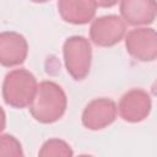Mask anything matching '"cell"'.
I'll list each match as a JSON object with an SVG mask.
<instances>
[{
	"instance_id": "obj_1",
	"label": "cell",
	"mask_w": 157,
	"mask_h": 157,
	"mask_svg": "<svg viewBox=\"0 0 157 157\" xmlns=\"http://www.w3.org/2000/svg\"><path fill=\"white\" fill-rule=\"evenodd\" d=\"M67 97L61 86L54 81H42L37 86L33 101L28 105L33 119L40 124H52L63 118Z\"/></svg>"
},
{
	"instance_id": "obj_2",
	"label": "cell",
	"mask_w": 157,
	"mask_h": 157,
	"mask_svg": "<svg viewBox=\"0 0 157 157\" xmlns=\"http://www.w3.org/2000/svg\"><path fill=\"white\" fill-rule=\"evenodd\" d=\"M36 76L26 69H15L6 74L2 82V98L12 108H27L37 91Z\"/></svg>"
},
{
	"instance_id": "obj_3",
	"label": "cell",
	"mask_w": 157,
	"mask_h": 157,
	"mask_svg": "<svg viewBox=\"0 0 157 157\" xmlns=\"http://www.w3.org/2000/svg\"><path fill=\"white\" fill-rule=\"evenodd\" d=\"M63 56L66 71L76 80H85L91 70L92 47L87 38L82 36H71L65 39L63 45Z\"/></svg>"
},
{
	"instance_id": "obj_4",
	"label": "cell",
	"mask_w": 157,
	"mask_h": 157,
	"mask_svg": "<svg viewBox=\"0 0 157 157\" xmlns=\"http://www.w3.org/2000/svg\"><path fill=\"white\" fill-rule=\"evenodd\" d=\"M126 34V25L118 15H105L92 21L90 39L97 47H113L121 42Z\"/></svg>"
},
{
	"instance_id": "obj_5",
	"label": "cell",
	"mask_w": 157,
	"mask_h": 157,
	"mask_svg": "<svg viewBox=\"0 0 157 157\" xmlns=\"http://www.w3.org/2000/svg\"><path fill=\"white\" fill-rule=\"evenodd\" d=\"M126 52L139 61H155L157 58V34L151 27H140L125 34Z\"/></svg>"
},
{
	"instance_id": "obj_6",
	"label": "cell",
	"mask_w": 157,
	"mask_h": 157,
	"mask_svg": "<svg viewBox=\"0 0 157 157\" xmlns=\"http://www.w3.org/2000/svg\"><path fill=\"white\" fill-rule=\"evenodd\" d=\"M117 108L123 120L128 123H140L151 113V96L142 88H132L121 96Z\"/></svg>"
},
{
	"instance_id": "obj_7",
	"label": "cell",
	"mask_w": 157,
	"mask_h": 157,
	"mask_svg": "<svg viewBox=\"0 0 157 157\" xmlns=\"http://www.w3.org/2000/svg\"><path fill=\"white\" fill-rule=\"evenodd\" d=\"M118 115V108L110 98H96L91 101L83 109L81 121L88 130H102L112 125Z\"/></svg>"
},
{
	"instance_id": "obj_8",
	"label": "cell",
	"mask_w": 157,
	"mask_h": 157,
	"mask_svg": "<svg viewBox=\"0 0 157 157\" xmlns=\"http://www.w3.org/2000/svg\"><path fill=\"white\" fill-rule=\"evenodd\" d=\"M28 55V43L26 38L13 31L0 33V65L13 67L25 63Z\"/></svg>"
},
{
	"instance_id": "obj_9",
	"label": "cell",
	"mask_w": 157,
	"mask_h": 157,
	"mask_svg": "<svg viewBox=\"0 0 157 157\" xmlns=\"http://www.w3.org/2000/svg\"><path fill=\"white\" fill-rule=\"evenodd\" d=\"M120 17L129 26L151 25L156 20V0H120Z\"/></svg>"
},
{
	"instance_id": "obj_10",
	"label": "cell",
	"mask_w": 157,
	"mask_h": 157,
	"mask_svg": "<svg viewBox=\"0 0 157 157\" xmlns=\"http://www.w3.org/2000/svg\"><path fill=\"white\" fill-rule=\"evenodd\" d=\"M60 17L71 25H86L93 20L97 4L94 0H58Z\"/></svg>"
},
{
	"instance_id": "obj_11",
	"label": "cell",
	"mask_w": 157,
	"mask_h": 157,
	"mask_svg": "<svg viewBox=\"0 0 157 157\" xmlns=\"http://www.w3.org/2000/svg\"><path fill=\"white\" fill-rule=\"evenodd\" d=\"M38 155L40 157H52V156H54V157H58V156L70 157L74 155V152H72L70 145L67 142H65L64 140L49 139L42 145Z\"/></svg>"
},
{
	"instance_id": "obj_12",
	"label": "cell",
	"mask_w": 157,
	"mask_h": 157,
	"mask_svg": "<svg viewBox=\"0 0 157 157\" xmlns=\"http://www.w3.org/2000/svg\"><path fill=\"white\" fill-rule=\"evenodd\" d=\"M21 142L10 134H0V157H20L23 156Z\"/></svg>"
},
{
	"instance_id": "obj_13",
	"label": "cell",
	"mask_w": 157,
	"mask_h": 157,
	"mask_svg": "<svg viewBox=\"0 0 157 157\" xmlns=\"http://www.w3.org/2000/svg\"><path fill=\"white\" fill-rule=\"evenodd\" d=\"M94 1L99 7H113L114 5L118 4L119 0H94Z\"/></svg>"
},
{
	"instance_id": "obj_14",
	"label": "cell",
	"mask_w": 157,
	"mask_h": 157,
	"mask_svg": "<svg viewBox=\"0 0 157 157\" xmlns=\"http://www.w3.org/2000/svg\"><path fill=\"white\" fill-rule=\"evenodd\" d=\"M6 128V114L2 107L0 105V132Z\"/></svg>"
},
{
	"instance_id": "obj_15",
	"label": "cell",
	"mask_w": 157,
	"mask_h": 157,
	"mask_svg": "<svg viewBox=\"0 0 157 157\" xmlns=\"http://www.w3.org/2000/svg\"><path fill=\"white\" fill-rule=\"evenodd\" d=\"M29 1L36 2V4H43V2H47V1H49V0H29Z\"/></svg>"
}]
</instances>
